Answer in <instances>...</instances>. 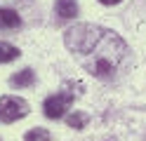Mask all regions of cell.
<instances>
[{
    "instance_id": "cell-1",
    "label": "cell",
    "mask_w": 146,
    "mask_h": 141,
    "mask_svg": "<svg viewBox=\"0 0 146 141\" xmlns=\"http://www.w3.org/2000/svg\"><path fill=\"white\" fill-rule=\"evenodd\" d=\"M64 42L76 61L99 80L118 78L130 64V47L115 31L97 24H76L66 28Z\"/></svg>"
},
{
    "instance_id": "cell-2",
    "label": "cell",
    "mask_w": 146,
    "mask_h": 141,
    "mask_svg": "<svg viewBox=\"0 0 146 141\" xmlns=\"http://www.w3.org/2000/svg\"><path fill=\"white\" fill-rule=\"evenodd\" d=\"M73 99H76L73 89H61V92H57V94H52V97H47V99H45V103H42L45 115L52 118V120L64 118V115H66V111L71 108Z\"/></svg>"
},
{
    "instance_id": "cell-3",
    "label": "cell",
    "mask_w": 146,
    "mask_h": 141,
    "mask_svg": "<svg viewBox=\"0 0 146 141\" xmlns=\"http://www.w3.org/2000/svg\"><path fill=\"white\" fill-rule=\"evenodd\" d=\"M29 111H31L29 101H24L19 97H0V122H5V125L29 115Z\"/></svg>"
},
{
    "instance_id": "cell-4",
    "label": "cell",
    "mask_w": 146,
    "mask_h": 141,
    "mask_svg": "<svg viewBox=\"0 0 146 141\" xmlns=\"http://www.w3.org/2000/svg\"><path fill=\"white\" fill-rule=\"evenodd\" d=\"M21 26V19L14 9H7V7H0V28L5 31H12V28H19Z\"/></svg>"
},
{
    "instance_id": "cell-5",
    "label": "cell",
    "mask_w": 146,
    "mask_h": 141,
    "mask_svg": "<svg viewBox=\"0 0 146 141\" xmlns=\"http://www.w3.org/2000/svg\"><path fill=\"white\" fill-rule=\"evenodd\" d=\"M54 12H57L61 19H71V17L78 14V3H76V0H57Z\"/></svg>"
},
{
    "instance_id": "cell-6",
    "label": "cell",
    "mask_w": 146,
    "mask_h": 141,
    "mask_svg": "<svg viewBox=\"0 0 146 141\" xmlns=\"http://www.w3.org/2000/svg\"><path fill=\"white\" fill-rule=\"evenodd\" d=\"M10 82L14 85V87H31V85L35 82V73L31 68H24L19 73H14L12 78H10Z\"/></svg>"
},
{
    "instance_id": "cell-7",
    "label": "cell",
    "mask_w": 146,
    "mask_h": 141,
    "mask_svg": "<svg viewBox=\"0 0 146 141\" xmlns=\"http://www.w3.org/2000/svg\"><path fill=\"white\" fill-rule=\"evenodd\" d=\"M19 56V50L12 42H0V64H10Z\"/></svg>"
},
{
    "instance_id": "cell-8",
    "label": "cell",
    "mask_w": 146,
    "mask_h": 141,
    "mask_svg": "<svg viewBox=\"0 0 146 141\" xmlns=\"http://www.w3.org/2000/svg\"><path fill=\"white\" fill-rule=\"evenodd\" d=\"M66 122H68V127H73V129H83L87 125V115L85 113H71V115L66 118Z\"/></svg>"
},
{
    "instance_id": "cell-9",
    "label": "cell",
    "mask_w": 146,
    "mask_h": 141,
    "mask_svg": "<svg viewBox=\"0 0 146 141\" xmlns=\"http://www.w3.org/2000/svg\"><path fill=\"white\" fill-rule=\"evenodd\" d=\"M24 141H50V132L42 129V127H35L24 136Z\"/></svg>"
},
{
    "instance_id": "cell-10",
    "label": "cell",
    "mask_w": 146,
    "mask_h": 141,
    "mask_svg": "<svg viewBox=\"0 0 146 141\" xmlns=\"http://www.w3.org/2000/svg\"><path fill=\"white\" fill-rule=\"evenodd\" d=\"M99 3H102V5H118L120 0H99Z\"/></svg>"
}]
</instances>
